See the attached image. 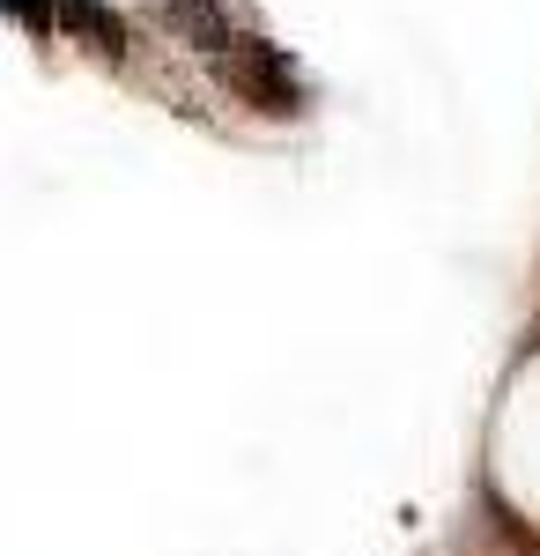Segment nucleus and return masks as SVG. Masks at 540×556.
I'll return each mask as SVG.
<instances>
[{
	"label": "nucleus",
	"instance_id": "1",
	"mask_svg": "<svg viewBox=\"0 0 540 556\" xmlns=\"http://www.w3.org/2000/svg\"><path fill=\"white\" fill-rule=\"evenodd\" d=\"M222 75H230V89H245L259 112H296V75H290V60H282L267 38H230Z\"/></svg>",
	"mask_w": 540,
	"mask_h": 556
},
{
	"label": "nucleus",
	"instance_id": "2",
	"mask_svg": "<svg viewBox=\"0 0 540 556\" xmlns=\"http://www.w3.org/2000/svg\"><path fill=\"white\" fill-rule=\"evenodd\" d=\"M52 30H75V38H89L97 52H126V23L104 0H60V8H52Z\"/></svg>",
	"mask_w": 540,
	"mask_h": 556
}]
</instances>
